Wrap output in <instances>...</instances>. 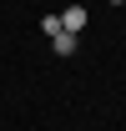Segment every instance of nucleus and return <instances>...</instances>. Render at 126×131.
Wrapping results in <instances>:
<instances>
[{
	"label": "nucleus",
	"mask_w": 126,
	"mask_h": 131,
	"mask_svg": "<svg viewBox=\"0 0 126 131\" xmlns=\"http://www.w3.org/2000/svg\"><path fill=\"white\" fill-rule=\"evenodd\" d=\"M40 30H46V40H50V35H61V15H40Z\"/></svg>",
	"instance_id": "obj_3"
},
{
	"label": "nucleus",
	"mask_w": 126,
	"mask_h": 131,
	"mask_svg": "<svg viewBox=\"0 0 126 131\" xmlns=\"http://www.w3.org/2000/svg\"><path fill=\"white\" fill-rule=\"evenodd\" d=\"M76 46H81V35H71V30L50 35V50H56V56H76Z\"/></svg>",
	"instance_id": "obj_2"
},
{
	"label": "nucleus",
	"mask_w": 126,
	"mask_h": 131,
	"mask_svg": "<svg viewBox=\"0 0 126 131\" xmlns=\"http://www.w3.org/2000/svg\"><path fill=\"white\" fill-rule=\"evenodd\" d=\"M111 5H126V0H111Z\"/></svg>",
	"instance_id": "obj_4"
},
{
	"label": "nucleus",
	"mask_w": 126,
	"mask_h": 131,
	"mask_svg": "<svg viewBox=\"0 0 126 131\" xmlns=\"http://www.w3.org/2000/svg\"><path fill=\"white\" fill-rule=\"evenodd\" d=\"M91 25V15H86V5H66L61 10V30H71V35H81Z\"/></svg>",
	"instance_id": "obj_1"
}]
</instances>
